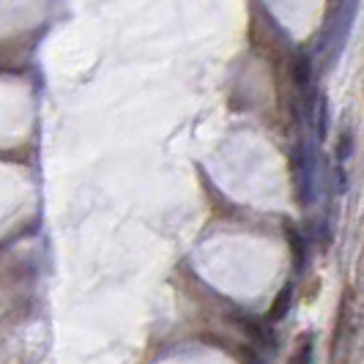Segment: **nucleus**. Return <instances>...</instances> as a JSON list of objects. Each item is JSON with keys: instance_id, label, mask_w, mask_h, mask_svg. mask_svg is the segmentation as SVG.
I'll return each instance as SVG.
<instances>
[{"instance_id": "obj_6", "label": "nucleus", "mask_w": 364, "mask_h": 364, "mask_svg": "<svg viewBox=\"0 0 364 364\" xmlns=\"http://www.w3.org/2000/svg\"><path fill=\"white\" fill-rule=\"evenodd\" d=\"M328 134V115H326V102H323V99H321V102H318V137H321V140H323V137H326Z\"/></svg>"}, {"instance_id": "obj_5", "label": "nucleus", "mask_w": 364, "mask_h": 364, "mask_svg": "<svg viewBox=\"0 0 364 364\" xmlns=\"http://www.w3.org/2000/svg\"><path fill=\"white\" fill-rule=\"evenodd\" d=\"M288 244H291L293 250V266H296V272H301L307 266V244H304V236L299 230L288 228Z\"/></svg>"}, {"instance_id": "obj_4", "label": "nucleus", "mask_w": 364, "mask_h": 364, "mask_svg": "<svg viewBox=\"0 0 364 364\" xmlns=\"http://www.w3.org/2000/svg\"><path fill=\"white\" fill-rule=\"evenodd\" d=\"M291 304H293V282H288L282 291L274 296V304H272V310H269V321H272V323L282 321V318L291 312Z\"/></svg>"}, {"instance_id": "obj_7", "label": "nucleus", "mask_w": 364, "mask_h": 364, "mask_svg": "<svg viewBox=\"0 0 364 364\" xmlns=\"http://www.w3.org/2000/svg\"><path fill=\"white\" fill-rule=\"evenodd\" d=\"M348 156H350V137L343 134V140H340V151H337V159L343 162V159H348Z\"/></svg>"}, {"instance_id": "obj_1", "label": "nucleus", "mask_w": 364, "mask_h": 364, "mask_svg": "<svg viewBox=\"0 0 364 364\" xmlns=\"http://www.w3.org/2000/svg\"><path fill=\"white\" fill-rule=\"evenodd\" d=\"M293 176H296V198L301 205L315 200V154L310 143H301L293 156Z\"/></svg>"}, {"instance_id": "obj_3", "label": "nucleus", "mask_w": 364, "mask_h": 364, "mask_svg": "<svg viewBox=\"0 0 364 364\" xmlns=\"http://www.w3.org/2000/svg\"><path fill=\"white\" fill-rule=\"evenodd\" d=\"M291 74H293L296 88L301 91V96H310L312 93V60H310V55H296V58H293Z\"/></svg>"}, {"instance_id": "obj_2", "label": "nucleus", "mask_w": 364, "mask_h": 364, "mask_svg": "<svg viewBox=\"0 0 364 364\" xmlns=\"http://www.w3.org/2000/svg\"><path fill=\"white\" fill-rule=\"evenodd\" d=\"M238 328L255 343V346L266 348V350H274L277 348V334H274L272 323H263V321H257V318H238Z\"/></svg>"}]
</instances>
